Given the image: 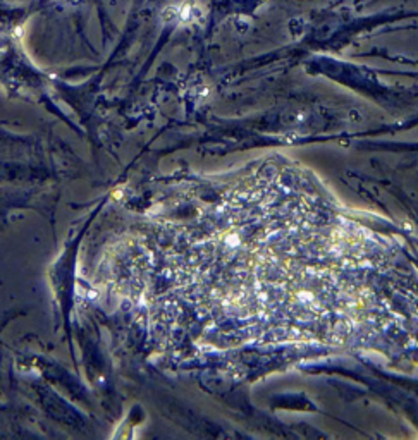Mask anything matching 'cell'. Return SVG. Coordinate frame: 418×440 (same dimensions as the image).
I'll return each mask as SVG.
<instances>
[]
</instances>
